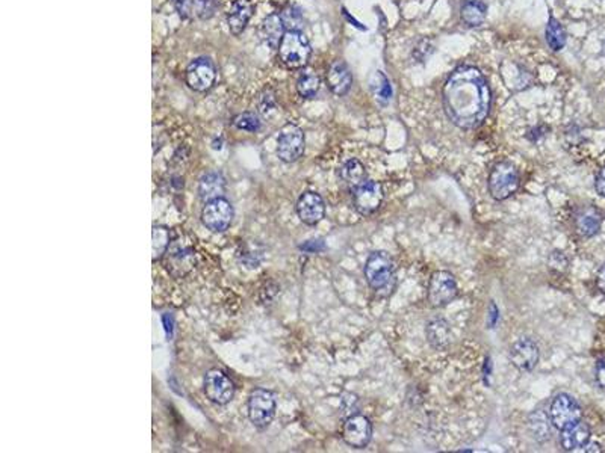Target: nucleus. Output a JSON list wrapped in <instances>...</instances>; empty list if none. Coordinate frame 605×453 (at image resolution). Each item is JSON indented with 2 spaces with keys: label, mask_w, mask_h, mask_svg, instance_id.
Listing matches in <instances>:
<instances>
[{
  "label": "nucleus",
  "mask_w": 605,
  "mask_h": 453,
  "mask_svg": "<svg viewBox=\"0 0 605 453\" xmlns=\"http://www.w3.org/2000/svg\"><path fill=\"white\" fill-rule=\"evenodd\" d=\"M492 94L483 73L469 66L454 70L443 86V104L450 120L460 128L479 127L491 111Z\"/></svg>",
  "instance_id": "1"
},
{
  "label": "nucleus",
  "mask_w": 605,
  "mask_h": 453,
  "mask_svg": "<svg viewBox=\"0 0 605 453\" xmlns=\"http://www.w3.org/2000/svg\"><path fill=\"white\" fill-rule=\"evenodd\" d=\"M365 278L377 296H389L397 287V271L392 255L386 251L371 253L365 263Z\"/></svg>",
  "instance_id": "2"
},
{
  "label": "nucleus",
  "mask_w": 605,
  "mask_h": 453,
  "mask_svg": "<svg viewBox=\"0 0 605 453\" xmlns=\"http://www.w3.org/2000/svg\"><path fill=\"white\" fill-rule=\"evenodd\" d=\"M277 50L280 62L291 70L306 67L312 55L311 42L300 30H286Z\"/></svg>",
  "instance_id": "3"
},
{
  "label": "nucleus",
  "mask_w": 605,
  "mask_h": 453,
  "mask_svg": "<svg viewBox=\"0 0 605 453\" xmlns=\"http://www.w3.org/2000/svg\"><path fill=\"white\" fill-rule=\"evenodd\" d=\"M519 186H521V176L516 167L510 162H498L487 180L491 197L496 201L508 200L517 192Z\"/></svg>",
  "instance_id": "4"
},
{
  "label": "nucleus",
  "mask_w": 605,
  "mask_h": 453,
  "mask_svg": "<svg viewBox=\"0 0 605 453\" xmlns=\"http://www.w3.org/2000/svg\"><path fill=\"white\" fill-rule=\"evenodd\" d=\"M248 418L258 429L268 428L275 416V397L270 390L256 388L248 396Z\"/></svg>",
  "instance_id": "5"
},
{
  "label": "nucleus",
  "mask_w": 605,
  "mask_h": 453,
  "mask_svg": "<svg viewBox=\"0 0 605 453\" xmlns=\"http://www.w3.org/2000/svg\"><path fill=\"white\" fill-rule=\"evenodd\" d=\"M549 418L558 430L582 420V408L574 396L568 393L557 394L549 405Z\"/></svg>",
  "instance_id": "6"
},
{
  "label": "nucleus",
  "mask_w": 605,
  "mask_h": 453,
  "mask_svg": "<svg viewBox=\"0 0 605 453\" xmlns=\"http://www.w3.org/2000/svg\"><path fill=\"white\" fill-rule=\"evenodd\" d=\"M235 218V210L226 198L208 201L201 210V222L212 233L226 231Z\"/></svg>",
  "instance_id": "7"
},
{
  "label": "nucleus",
  "mask_w": 605,
  "mask_h": 453,
  "mask_svg": "<svg viewBox=\"0 0 605 453\" xmlns=\"http://www.w3.org/2000/svg\"><path fill=\"white\" fill-rule=\"evenodd\" d=\"M459 295L457 282L448 271H436L429 284V302L434 308L447 307Z\"/></svg>",
  "instance_id": "8"
},
{
  "label": "nucleus",
  "mask_w": 605,
  "mask_h": 453,
  "mask_svg": "<svg viewBox=\"0 0 605 453\" xmlns=\"http://www.w3.org/2000/svg\"><path fill=\"white\" fill-rule=\"evenodd\" d=\"M306 147L304 133L299 126L286 124L277 138V156L284 164H292L299 160Z\"/></svg>",
  "instance_id": "9"
},
{
  "label": "nucleus",
  "mask_w": 605,
  "mask_h": 453,
  "mask_svg": "<svg viewBox=\"0 0 605 453\" xmlns=\"http://www.w3.org/2000/svg\"><path fill=\"white\" fill-rule=\"evenodd\" d=\"M217 80V68L209 58H197L189 62L185 71V82L193 91L206 92Z\"/></svg>",
  "instance_id": "10"
},
{
  "label": "nucleus",
  "mask_w": 605,
  "mask_h": 453,
  "mask_svg": "<svg viewBox=\"0 0 605 453\" xmlns=\"http://www.w3.org/2000/svg\"><path fill=\"white\" fill-rule=\"evenodd\" d=\"M385 201V192L383 186L377 181L373 180H365L362 185L353 189V203L356 210L364 215V217H369L374 215L381 207V204Z\"/></svg>",
  "instance_id": "11"
},
{
  "label": "nucleus",
  "mask_w": 605,
  "mask_h": 453,
  "mask_svg": "<svg viewBox=\"0 0 605 453\" xmlns=\"http://www.w3.org/2000/svg\"><path fill=\"white\" fill-rule=\"evenodd\" d=\"M203 390L212 404L227 405L235 396V384L224 372L210 369L205 375Z\"/></svg>",
  "instance_id": "12"
},
{
  "label": "nucleus",
  "mask_w": 605,
  "mask_h": 453,
  "mask_svg": "<svg viewBox=\"0 0 605 453\" xmlns=\"http://www.w3.org/2000/svg\"><path fill=\"white\" fill-rule=\"evenodd\" d=\"M342 438L348 446L354 449H364L373 438V423L364 414H353L345 420Z\"/></svg>",
  "instance_id": "13"
},
{
  "label": "nucleus",
  "mask_w": 605,
  "mask_h": 453,
  "mask_svg": "<svg viewBox=\"0 0 605 453\" xmlns=\"http://www.w3.org/2000/svg\"><path fill=\"white\" fill-rule=\"evenodd\" d=\"M512 364L517 370L521 372H532L540 358V351L537 343L529 339V337H521L517 339L512 346L510 352H508Z\"/></svg>",
  "instance_id": "14"
},
{
  "label": "nucleus",
  "mask_w": 605,
  "mask_h": 453,
  "mask_svg": "<svg viewBox=\"0 0 605 453\" xmlns=\"http://www.w3.org/2000/svg\"><path fill=\"white\" fill-rule=\"evenodd\" d=\"M296 215L303 224L316 225L325 217V203L318 192L306 191L296 201Z\"/></svg>",
  "instance_id": "15"
},
{
  "label": "nucleus",
  "mask_w": 605,
  "mask_h": 453,
  "mask_svg": "<svg viewBox=\"0 0 605 453\" xmlns=\"http://www.w3.org/2000/svg\"><path fill=\"white\" fill-rule=\"evenodd\" d=\"M174 242L176 243H169L165 253V267L168 269V272L173 274L174 277H182L194 266V250L189 245H182L179 241Z\"/></svg>",
  "instance_id": "16"
},
{
  "label": "nucleus",
  "mask_w": 605,
  "mask_h": 453,
  "mask_svg": "<svg viewBox=\"0 0 605 453\" xmlns=\"http://www.w3.org/2000/svg\"><path fill=\"white\" fill-rule=\"evenodd\" d=\"M592 437L590 426L580 420V422L570 425L565 429H561L560 434V445L566 452H575L585 447Z\"/></svg>",
  "instance_id": "17"
},
{
  "label": "nucleus",
  "mask_w": 605,
  "mask_h": 453,
  "mask_svg": "<svg viewBox=\"0 0 605 453\" xmlns=\"http://www.w3.org/2000/svg\"><path fill=\"white\" fill-rule=\"evenodd\" d=\"M327 86L335 95H345L353 85V76L344 61H335L325 76Z\"/></svg>",
  "instance_id": "18"
},
{
  "label": "nucleus",
  "mask_w": 605,
  "mask_h": 453,
  "mask_svg": "<svg viewBox=\"0 0 605 453\" xmlns=\"http://www.w3.org/2000/svg\"><path fill=\"white\" fill-rule=\"evenodd\" d=\"M253 11L254 5L251 0H235L233 2L227 14V26L233 35L238 37L242 34L253 16Z\"/></svg>",
  "instance_id": "19"
},
{
  "label": "nucleus",
  "mask_w": 605,
  "mask_h": 453,
  "mask_svg": "<svg viewBox=\"0 0 605 453\" xmlns=\"http://www.w3.org/2000/svg\"><path fill=\"white\" fill-rule=\"evenodd\" d=\"M226 192V180L218 171H208L198 181V195L205 203L222 198Z\"/></svg>",
  "instance_id": "20"
},
{
  "label": "nucleus",
  "mask_w": 605,
  "mask_h": 453,
  "mask_svg": "<svg viewBox=\"0 0 605 453\" xmlns=\"http://www.w3.org/2000/svg\"><path fill=\"white\" fill-rule=\"evenodd\" d=\"M575 225L577 230L581 236L585 237H593L597 236L601 230L602 225V215L598 209L586 206L578 210L575 217Z\"/></svg>",
  "instance_id": "21"
},
{
  "label": "nucleus",
  "mask_w": 605,
  "mask_h": 453,
  "mask_svg": "<svg viewBox=\"0 0 605 453\" xmlns=\"http://www.w3.org/2000/svg\"><path fill=\"white\" fill-rule=\"evenodd\" d=\"M286 28L280 14H270L263 18L260 25V38L271 49H277L284 35Z\"/></svg>",
  "instance_id": "22"
},
{
  "label": "nucleus",
  "mask_w": 605,
  "mask_h": 453,
  "mask_svg": "<svg viewBox=\"0 0 605 453\" xmlns=\"http://www.w3.org/2000/svg\"><path fill=\"white\" fill-rule=\"evenodd\" d=\"M427 339L431 343L433 348L436 349H445L448 348L453 340V332L450 328V323L445 319H434L431 320L427 328H426Z\"/></svg>",
  "instance_id": "23"
},
{
  "label": "nucleus",
  "mask_w": 605,
  "mask_h": 453,
  "mask_svg": "<svg viewBox=\"0 0 605 453\" xmlns=\"http://www.w3.org/2000/svg\"><path fill=\"white\" fill-rule=\"evenodd\" d=\"M341 179L344 180L345 185L352 189L362 185V183L366 180V169L362 162L357 159L347 160L341 168Z\"/></svg>",
  "instance_id": "24"
},
{
  "label": "nucleus",
  "mask_w": 605,
  "mask_h": 453,
  "mask_svg": "<svg viewBox=\"0 0 605 453\" xmlns=\"http://www.w3.org/2000/svg\"><path fill=\"white\" fill-rule=\"evenodd\" d=\"M169 243H172V233L164 225H155L152 230V260L157 262L164 258Z\"/></svg>",
  "instance_id": "25"
},
{
  "label": "nucleus",
  "mask_w": 605,
  "mask_h": 453,
  "mask_svg": "<svg viewBox=\"0 0 605 453\" xmlns=\"http://www.w3.org/2000/svg\"><path fill=\"white\" fill-rule=\"evenodd\" d=\"M462 20L465 25H468L471 28L480 26L484 23L486 16H487V6L480 2V0H472V2L465 4L462 8Z\"/></svg>",
  "instance_id": "26"
},
{
  "label": "nucleus",
  "mask_w": 605,
  "mask_h": 453,
  "mask_svg": "<svg viewBox=\"0 0 605 453\" xmlns=\"http://www.w3.org/2000/svg\"><path fill=\"white\" fill-rule=\"evenodd\" d=\"M369 85H371V91H373L374 99L380 104H388L392 100V94L394 92H392L390 82L385 76V73L376 71L369 80Z\"/></svg>",
  "instance_id": "27"
},
{
  "label": "nucleus",
  "mask_w": 605,
  "mask_h": 453,
  "mask_svg": "<svg viewBox=\"0 0 605 453\" xmlns=\"http://www.w3.org/2000/svg\"><path fill=\"white\" fill-rule=\"evenodd\" d=\"M546 42L554 52H558L566 44V30L558 20L551 17L546 25Z\"/></svg>",
  "instance_id": "28"
},
{
  "label": "nucleus",
  "mask_w": 605,
  "mask_h": 453,
  "mask_svg": "<svg viewBox=\"0 0 605 453\" xmlns=\"http://www.w3.org/2000/svg\"><path fill=\"white\" fill-rule=\"evenodd\" d=\"M548 416L542 409H537L529 417V428H532V433L537 440H546L551 435V425L553 423H551V418L548 420Z\"/></svg>",
  "instance_id": "29"
},
{
  "label": "nucleus",
  "mask_w": 605,
  "mask_h": 453,
  "mask_svg": "<svg viewBox=\"0 0 605 453\" xmlns=\"http://www.w3.org/2000/svg\"><path fill=\"white\" fill-rule=\"evenodd\" d=\"M321 80L313 73H306L296 82V91L303 97V99H313V97L320 91Z\"/></svg>",
  "instance_id": "30"
},
{
  "label": "nucleus",
  "mask_w": 605,
  "mask_h": 453,
  "mask_svg": "<svg viewBox=\"0 0 605 453\" xmlns=\"http://www.w3.org/2000/svg\"><path fill=\"white\" fill-rule=\"evenodd\" d=\"M233 124H235V127L239 128V131L254 133V132H258L259 128H260L262 121H260V118H259L258 114H254V112H244V114H239L238 116H235V120H233Z\"/></svg>",
  "instance_id": "31"
},
{
  "label": "nucleus",
  "mask_w": 605,
  "mask_h": 453,
  "mask_svg": "<svg viewBox=\"0 0 605 453\" xmlns=\"http://www.w3.org/2000/svg\"><path fill=\"white\" fill-rule=\"evenodd\" d=\"M283 25L286 28V30H300L303 28V13L300 8L296 6H288L283 9V13L280 14Z\"/></svg>",
  "instance_id": "32"
},
{
  "label": "nucleus",
  "mask_w": 605,
  "mask_h": 453,
  "mask_svg": "<svg viewBox=\"0 0 605 453\" xmlns=\"http://www.w3.org/2000/svg\"><path fill=\"white\" fill-rule=\"evenodd\" d=\"M218 8V0H193V16L208 20L215 14Z\"/></svg>",
  "instance_id": "33"
},
{
  "label": "nucleus",
  "mask_w": 605,
  "mask_h": 453,
  "mask_svg": "<svg viewBox=\"0 0 605 453\" xmlns=\"http://www.w3.org/2000/svg\"><path fill=\"white\" fill-rule=\"evenodd\" d=\"M180 17L188 18L193 16V0H173Z\"/></svg>",
  "instance_id": "34"
},
{
  "label": "nucleus",
  "mask_w": 605,
  "mask_h": 453,
  "mask_svg": "<svg viewBox=\"0 0 605 453\" xmlns=\"http://www.w3.org/2000/svg\"><path fill=\"white\" fill-rule=\"evenodd\" d=\"M595 381L599 388L605 390V357L598 360L595 368Z\"/></svg>",
  "instance_id": "35"
},
{
  "label": "nucleus",
  "mask_w": 605,
  "mask_h": 453,
  "mask_svg": "<svg viewBox=\"0 0 605 453\" xmlns=\"http://www.w3.org/2000/svg\"><path fill=\"white\" fill-rule=\"evenodd\" d=\"M595 189H597V192L599 193L601 197H604V198H605V167H602V168L599 169L598 174H597V179H595Z\"/></svg>",
  "instance_id": "36"
},
{
  "label": "nucleus",
  "mask_w": 605,
  "mask_h": 453,
  "mask_svg": "<svg viewBox=\"0 0 605 453\" xmlns=\"http://www.w3.org/2000/svg\"><path fill=\"white\" fill-rule=\"evenodd\" d=\"M500 320V310L495 306V302H492L489 307V316H487V322H489V328H493L496 325V322Z\"/></svg>",
  "instance_id": "37"
},
{
  "label": "nucleus",
  "mask_w": 605,
  "mask_h": 453,
  "mask_svg": "<svg viewBox=\"0 0 605 453\" xmlns=\"http://www.w3.org/2000/svg\"><path fill=\"white\" fill-rule=\"evenodd\" d=\"M597 286L599 289V292L605 295V263L599 267V271L597 274Z\"/></svg>",
  "instance_id": "38"
},
{
  "label": "nucleus",
  "mask_w": 605,
  "mask_h": 453,
  "mask_svg": "<svg viewBox=\"0 0 605 453\" xmlns=\"http://www.w3.org/2000/svg\"><path fill=\"white\" fill-rule=\"evenodd\" d=\"M581 450H582V452H601L602 449H601V446H599V445H597V443H590V441H589V443H587L585 447H582Z\"/></svg>",
  "instance_id": "39"
},
{
  "label": "nucleus",
  "mask_w": 605,
  "mask_h": 453,
  "mask_svg": "<svg viewBox=\"0 0 605 453\" xmlns=\"http://www.w3.org/2000/svg\"><path fill=\"white\" fill-rule=\"evenodd\" d=\"M604 55H605V44H604Z\"/></svg>",
  "instance_id": "40"
}]
</instances>
